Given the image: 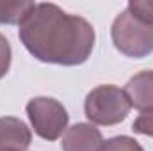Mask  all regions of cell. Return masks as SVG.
Wrapping results in <instances>:
<instances>
[{
	"label": "cell",
	"mask_w": 153,
	"mask_h": 151,
	"mask_svg": "<svg viewBox=\"0 0 153 151\" xmlns=\"http://www.w3.org/2000/svg\"><path fill=\"white\" fill-rule=\"evenodd\" d=\"M114 46L126 57L143 59L153 52V20L125 9L112 23Z\"/></svg>",
	"instance_id": "2"
},
{
	"label": "cell",
	"mask_w": 153,
	"mask_h": 151,
	"mask_svg": "<svg viewBox=\"0 0 153 151\" xmlns=\"http://www.w3.org/2000/svg\"><path fill=\"white\" fill-rule=\"evenodd\" d=\"M20 41L27 52L41 62L59 66L84 64L94 48L93 25L76 14H68L55 4H36L23 18Z\"/></svg>",
	"instance_id": "1"
},
{
	"label": "cell",
	"mask_w": 153,
	"mask_h": 151,
	"mask_svg": "<svg viewBox=\"0 0 153 151\" xmlns=\"http://www.w3.org/2000/svg\"><path fill=\"white\" fill-rule=\"evenodd\" d=\"M132 105L125 89H119L112 84L94 87L85 96V103H84L87 119L102 126H114L123 123Z\"/></svg>",
	"instance_id": "3"
},
{
	"label": "cell",
	"mask_w": 153,
	"mask_h": 151,
	"mask_svg": "<svg viewBox=\"0 0 153 151\" xmlns=\"http://www.w3.org/2000/svg\"><path fill=\"white\" fill-rule=\"evenodd\" d=\"M27 115L34 132L45 141H57L68 130L70 114L66 107L55 98H32L27 103Z\"/></svg>",
	"instance_id": "4"
},
{
	"label": "cell",
	"mask_w": 153,
	"mask_h": 151,
	"mask_svg": "<svg viewBox=\"0 0 153 151\" xmlns=\"http://www.w3.org/2000/svg\"><path fill=\"white\" fill-rule=\"evenodd\" d=\"M32 142L30 128L18 117H0V151H27Z\"/></svg>",
	"instance_id": "6"
},
{
	"label": "cell",
	"mask_w": 153,
	"mask_h": 151,
	"mask_svg": "<svg viewBox=\"0 0 153 151\" xmlns=\"http://www.w3.org/2000/svg\"><path fill=\"white\" fill-rule=\"evenodd\" d=\"M34 2H14L0 0V25H20L23 18L34 9Z\"/></svg>",
	"instance_id": "8"
},
{
	"label": "cell",
	"mask_w": 153,
	"mask_h": 151,
	"mask_svg": "<svg viewBox=\"0 0 153 151\" xmlns=\"http://www.w3.org/2000/svg\"><path fill=\"white\" fill-rule=\"evenodd\" d=\"M130 105L141 112L153 109V70L141 71L134 75L125 87Z\"/></svg>",
	"instance_id": "7"
},
{
	"label": "cell",
	"mask_w": 153,
	"mask_h": 151,
	"mask_svg": "<svg viewBox=\"0 0 153 151\" xmlns=\"http://www.w3.org/2000/svg\"><path fill=\"white\" fill-rule=\"evenodd\" d=\"M132 130L135 133H141V135H146V137H153V109L139 114L137 119L132 124Z\"/></svg>",
	"instance_id": "10"
},
{
	"label": "cell",
	"mask_w": 153,
	"mask_h": 151,
	"mask_svg": "<svg viewBox=\"0 0 153 151\" xmlns=\"http://www.w3.org/2000/svg\"><path fill=\"white\" fill-rule=\"evenodd\" d=\"M11 59H13L11 44L4 34H0V78L7 75V71L11 68Z\"/></svg>",
	"instance_id": "11"
},
{
	"label": "cell",
	"mask_w": 153,
	"mask_h": 151,
	"mask_svg": "<svg viewBox=\"0 0 153 151\" xmlns=\"http://www.w3.org/2000/svg\"><path fill=\"white\" fill-rule=\"evenodd\" d=\"M103 142L102 132L91 123H76L64 132L62 151H100Z\"/></svg>",
	"instance_id": "5"
},
{
	"label": "cell",
	"mask_w": 153,
	"mask_h": 151,
	"mask_svg": "<svg viewBox=\"0 0 153 151\" xmlns=\"http://www.w3.org/2000/svg\"><path fill=\"white\" fill-rule=\"evenodd\" d=\"M100 151H144V150L135 139H132L128 135H117V137L103 141L102 146H100Z\"/></svg>",
	"instance_id": "9"
}]
</instances>
